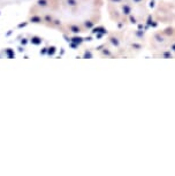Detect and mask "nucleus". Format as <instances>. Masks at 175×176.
<instances>
[{"mask_svg": "<svg viewBox=\"0 0 175 176\" xmlns=\"http://www.w3.org/2000/svg\"><path fill=\"white\" fill-rule=\"evenodd\" d=\"M100 0H38L29 10L33 23L66 32H81L96 22Z\"/></svg>", "mask_w": 175, "mask_h": 176, "instance_id": "1", "label": "nucleus"}]
</instances>
